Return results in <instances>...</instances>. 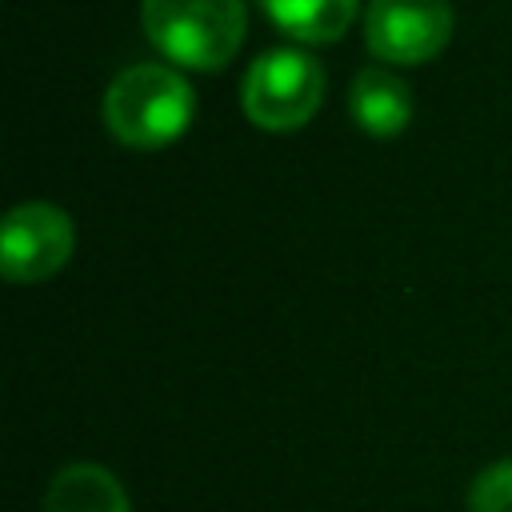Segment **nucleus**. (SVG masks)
I'll list each match as a JSON object with an SVG mask.
<instances>
[{
    "label": "nucleus",
    "mask_w": 512,
    "mask_h": 512,
    "mask_svg": "<svg viewBox=\"0 0 512 512\" xmlns=\"http://www.w3.org/2000/svg\"><path fill=\"white\" fill-rule=\"evenodd\" d=\"M452 0H368L364 40L380 64H420L452 36Z\"/></svg>",
    "instance_id": "obj_5"
},
{
    "label": "nucleus",
    "mask_w": 512,
    "mask_h": 512,
    "mask_svg": "<svg viewBox=\"0 0 512 512\" xmlns=\"http://www.w3.org/2000/svg\"><path fill=\"white\" fill-rule=\"evenodd\" d=\"M148 40L176 64L216 72L236 56L248 32L244 0H140Z\"/></svg>",
    "instance_id": "obj_2"
},
{
    "label": "nucleus",
    "mask_w": 512,
    "mask_h": 512,
    "mask_svg": "<svg viewBox=\"0 0 512 512\" xmlns=\"http://www.w3.org/2000/svg\"><path fill=\"white\" fill-rule=\"evenodd\" d=\"M348 112L368 136H400L412 120V88L388 64H364L352 76Z\"/></svg>",
    "instance_id": "obj_6"
},
{
    "label": "nucleus",
    "mask_w": 512,
    "mask_h": 512,
    "mask_svg": "<svg viewBox=\"0 0 512 512\" xmlns=\"http://www.w3.org/2000/svg\"><path fill=\"white\" fill-rule=\"evenodd\" d=\"M192 116H196L192 84L172 64L160 60L128 64L104 88V124L116 140L132 148L172 144Z\"/></svg>",
    "instance_id": "obj_1"
},
{
    "label": "nucleus",
    "mask_w": 512,
    "mask_h": 512,
    "mask_svg": "<svg viewBox=\"0 0 512 512\" xmlns=\"http://www.w3.org/2000/svg\"><path fill=\"white\" fill-rule=\"evenodd\" d=\"M360 0H260L276 28L304 44H332L352 24Z\"/></svg>",
    "instance_id": "obj_8"
},
{
    "label": "nucleus",
    "mask_w": 512,
    "mask_h": 512,
    "mask_svg": "<svg viewBox=\"0 0 512 512\" xmlns=\"http://www.w3.org/2000/svg\"><path fill=\"white\" fill-rule=\"evenodd\" d=\"M468 512H512V456L484 464L464 492Z\"/></svg>",
    "instance_id": "obj_9"
},
{
    "label": "nucleus",
    "mask_w": 512,
    "mask_h": 512,
    "mask_svg": "<svg viewBox=\"0 0 512 512\" xmlns=\"http://www.w3.org/2000/svg\"><path fill=\"white\" fill-rule=\"evenodd\" d=\"M324 68L304 48L280 44L260 52L240 84L244 116L264 132H292L316 116L324 104Z\"/></svg>",
    "instance_id": "obj_3"
},
{
    "label": "nucleus",
    "mask_w": 512,
    "mask_h": 512,
    "mask_svg": "<svg viewBox=\"0 0 512 512\" xmlns=\"http://www.w3.org/2000/svg\"><path fill=\"white\" fill-rule=\"evenodd\" d=\"M76 252L72 216L48 200H24L4 212L0 224V268L16 284L56 276Z\"/></svg>",
    "instance_id": "obj_4"
},
{
    "label": "nucleus",
    "mask_w": 512,
    "mask_h": 512,
    "mask_svg": "<svg viewBox=\"0 0 512 512\" xmlns=\"http://www.w3.org/2000/svg\"><path fill=\"white\" fill-rule=\"evenodd\" d=\"M44 512H132V496L108 464L68 460L44 488Z\"/></svg>",
    "instance_id": "obj_7"
}]
</instances>
